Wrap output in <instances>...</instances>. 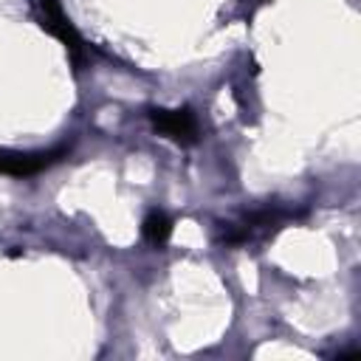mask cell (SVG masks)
<instances>
[{
	"mask_svg": "<svg viewBox=\"0 0 361 361\" xmlns=\"http://www.w3.org/2000/svg\"><path fill=\"white\" fill-rule=\"evenodd\" d=\"M293 217L290 209H279V206H262L254 209L248 214H243L234 223H223V234L217 237L223 245H245L254 240H262L268 234H274L276 228H282V223Z\"/></svg>",
	"mask_w": 361,
	"mask_h": 361,
	"instance_id": "1",
	"label": "cell"
},
{
	"mask_svg": "<svg viewBox=\"0 0 361 361\" xmlns=\"http://www.w3.org/2000/svg\"><path fill=\"white\" fill-rule=\"evenodd\" d=\"M71 155V147H54V149H39V152H20V149H0V175H11V178H34L45 169H51L54 164H59L62 158Z\"/></svg>",
	"mask_w": 361,
	"mask_h": 361,
	"instance_id": "2",
	"label": "cell"
},
{
	"mask_svg": "<svg viewBox=\"0 0 361 361\" xmlns=\"http://www.w3.org/2000/svg\"><path fill=\"white\" fill-rule=\"evenodd\" d=\"M149 121L155 127L158 135L180 144V147H189L200 138V124H197V116L189 110V107H178V110H166V107H155L149 110Z\"/></svg>",
	"mask_w": 361,
	"mask_h": 361,
	"instance_id": "3",
	"label": "cell"
},
{
	"mask_svg": "<svg viewBox=\"0 0 361 361\" xmlns=\"http://www.w3.org/2000/svg\"><path fill=\"white\" fill-rule=\"evenodd\" d=\"M37 11H39V25H42L51 37H56V39L68 48V54L73 56V62L79 65L87 51H85V42H82L79 31H76L73 23L65 17L59 0H37Z\"/></svg>",
	"mask_w": 361,
	"mask_h": 361,
	"instance_id": "4",
	"label": "cell"
},
{
	"mask_svg": "<svg viewBox=\"0 0 361 361\" xmlns=\"http://www.w3.org/2000/svg\"><path fill=\"white\" fill-rule=\"evenodd\" d=\"M141 234H144V240H147L152 248H164V245L169 243V234H172V220H169V214L161 212V209H152V212L144 217Z\"/></svg>",
	"mask_w": 361,
	"mask_h": 361,
	"instance_id": "5",
	"label": "cell"
}]
</instances>
